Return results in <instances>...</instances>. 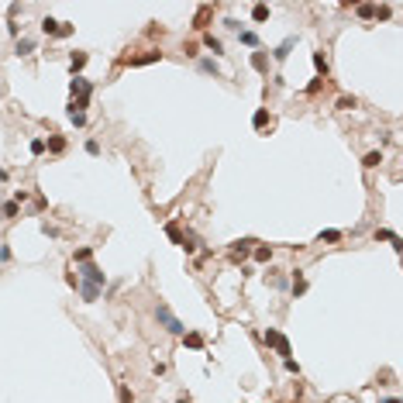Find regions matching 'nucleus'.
Masks as SVG:
<instances>
[{"label":"nucleus","mask_w":403,"mask_h":403,"mask_svg":"<svg viewBox=\"0 0 403 403\" xmlns=\"http://www.w3.org/2000/svg\"><path fill=\"white\" fill-rule=\"evenodd\" d=\"M238 42L248 45V48H259V35H255V31H238Z\"/></svg>","instance_id":"obj_28"},{"label":"nucleus","mask_w":403,"mask_h":403,"mask_svg":"<svg viewBox=\"0 0 403 403\" xmlns=\"http://www.w3.org/2000/svg\"><path fill=\"white\" fill-rule=\"evenodd\" d=\"M176 403H190V396H179V400H176Z\"/></svg>","instance_id":"obj_45"},{"label":"nucleus","mask_w":403,"mask_h":403,"mask_svg":"<svg viewBox=\"0 0 403 403\" xmlns=\"http://www.w3.org/2000/svg\"><path fill=\"white\" fill-rule=\"evenodd\" d=\"M45 149L52 152V155H62V152H66V138H62V135H52V138L45 141Z\"/></svg>","instance_id":"obj_17"},{"label":"nucleus","mask_w":403,"mask_h":403,"mask_svg":"<svg viewBox=\"0 0 403 403\" xmlns=\"http://www.w3.org/2000/svg\"><path fill=\"white\" fill-rule=\"evenodd\" d=\"M83 149H86V155H100V145H97V141H86V145H83Z\"/></svg>","instance_id":"obj_39"},{"label":"nucleus","mask_w":403,"mask_h":403,"mask_svg":"<svg viewBox=\"0 0 403 403\" xmlns=\"http://www.w3.org/2000/svg\"><path fill=\"white\" fill-rule=\"evenodd\" d=\"M159 59H162V52H159V48H149V52H141V56H124L121 62L135 69V66H152V62H159Z\"/></svg>","instance_id":"obj_6"},{"label":"nucleus","mask_w":403,"mask_h":403,"mask_svg":"<svg viewBox=\"0 0 403 403\" xmlns=\"http://www.w3.org/2000/svg\"><path fill=\"white\" fill-rule=\"evenodd\" d=\"M265 283L272 289H286V276H283L279 269H269V272H265Z\"/></svg>","instance_id":"obj_14"},{"label":"nucleus","mask_w":403,"mask_h":403,"mask_svg":"<svg viewBox=\"0 0 403 403\" xmlns=\"http://www.w3.org/2000/svg\"><path fill=\"white\" fill-rule=\"evenodd\" d=\"M166 234H169V242H173V245H183V231H179V224H176V221H169V224H166Z\"/></svg>","instance_id":"obj_24"},{"label":"nucleus","mask_w":403,"mask_h":403,"mask_svg":"<svg viewBox=\"0 0 403 403\" xmlns=\"http://www.w3.org/2000/svg\"><path fill=\"white\" fill-rule=\"evenodd\" d=\"M283 369L293 372V376H300V362H297V358H283Z\"/></svg>","instance_id":"obj_32"},{"label":"nucleus","mask_w":403,"mask_h":403,"mask_svg":"<svg viewBox=\"0 0 403 403\" xmlns=\"http://www.w3.org/2000/svg\"><path fill=\"white\" fill-rule=\"evenodd\" d=\"M80 276H83V283H90V286H100V289L107 286V272L100 269V265H93V262L80 265Z\"/></svg>","instance_id":"obj_5"},{"label":"nucleus","mask_w":403,"mask_h":403,"mask_svg":"<svg viewBox=\"0 0 403 403\" xmlns=\"http://www.w3.org/2000/svg\"><path fill=\"white\" fill-rule=\"evenodd\" d=\"M72 262H76V265H83V262H93V248H90V245H83V248H76V252H72Z\"/></svg>","instance_id":"obj_22"},{"label":"nucleus","mask_w":403,"mask_h":403,"mask_svg":"<svg viewBox=\"0 0 403 403\" xmlns=\"http://www.w3.org/2000/svg\"><path fill=\"white\" fill-rule=\"evenodd\" d=\"M224 28H228V31H242V24L234 21V17H224Z\"/></svg>","instance_id":"obj_41"},{"label":"nucleus","mask_w":403,"mask_h":403,"mask_svg":"<svg viewBox=\"0 0 403 403\" xmlns=\"http://www.w3.org/2000/svg\"><path fill=\"white\" fill-rule=\"evenodd\" d=\"M252 21H255V24L269 21V7H265V4H255V7H252Z\"/></svg>","instance_id":"obj_27"},{"label":"nucleus","mask_w":403,"mask_h":403,"mask_svg":"<svg viewBox=\"0 0 403 403\" xmlns=\"http://www.w3.org/2000/svg\"><path fill=\"white\" fill-rule=\"evenodd\" d=\"M100 293H104L100 286H90V283H80V297L86 300V303H97V300H100Z\"/></svg>","instance_id":"obj_13"},{"label":"nucleus","mask_w":403,"mask_h":403,"mask_svg":"<svg viewBox=\"0 0 403 403\" xmlns=\"http://www.w3.org/2000/svg\"><path fill=\"white\" fill-rule=\"evenodd\" d=\"M11 259H14V252L7 248V242H0V262H11Z\"/></svg>","instance_id":"obj_37"},{"label":"nucleus","mask_w":403,"mask_h":403,"mask_svg":"<svg viewBox=\"0 0 403 403\" xmlns=\"http://www.w3.org/2000/svg\"><path fill=\"white\" fill-rule=\"evenodd\" d=\"M255 238H238V242H231V248H228V255H231V262L234 265H242L248 255H252V248H255Z\"/></svg>","instance_id":"obj_4"},{"label":"nucleus","mask_w":403,"mask_h":403,"mask_svg":"<svg viewBox=\"0 0 403 403\" xmlns=\"http://www.w3.org/2000/svg\"><path fill=\"white\" fill-rule=\"evenodd\" d=\"M28 149H31V155H42V152H45V141H42V138H31V145H28Z\"/></svg>","instance_id":"obj_35"},{"label":"nucleus","mask_w":403,"mask_h":403,"mask_svg":"<svg viewBox=\"0 0 403 403\" xmlns=\"http://www.w3.org/2000/svg\"><path fill=\"white\" fill-rule=\"evenodd\" d=\"M35 52V42L31 38H17V56H31Z\"/></svg>","instance_id":"obj_29"},{"label":"nucleus","mask_w":403,"mask_h":403,"mask_svg":"<svg viewBox=\"0 0 403 403\" xmlns=\"http://www.w3.org/2000/svg\"><path fill=\"white\" fill-rule=\"evenodd\" d=\"M293 45H297V38H283V42L272 48V59H276V62H286L289 52H293Z\"/></svg>","instance_id":"obj_8"},{"label":"nucleus","mask_w":403,"mask_h":403,"mask_svg":"<svg viewBox=\"0 0 403 403\" xmlns=\"http://www.w3.org/2000/svg\"><path fill=\"white\" fill-rule=\"evenodd\" d=\"M289 289H293V297H303V293H307V279H303V269H293V283H289Z\"/></svg>","instance_id":"obj_11"},{"label":"nucleus","mask_w":403,"mask_h":403,"mask_svg":"<svg viewBox=\"0 0 403 403\" xmlns=\"http://www.w3.org/2000/svg\"><path fill=\"white\" fill-rule=\"evenodd\" d=\"M17 214H21V207H17L14 200H4V204H0V217H4V221H14Z\"/></svg>","instance_id":"obj_16"},{"label":"nucleus","mask_w":403,"mask_h":403,"mask_svg":"<svg viewBox=\"0 0 403 403\" xmlns=\"http://www.w3.org/2000/svg\"><path fill=\"white\" fill-rule=\"evenodd\" d=\"M372 238H376V242H390L393 248H396V252H400V248H403L400 234H396V231H390V228H376V234H372Z\"/></svg>","instance_id":"obj_7"},{"label":"nucleus","mask_w":403,"mask_h":403,"mask_svg":"<svg viewBox=\"0 0 403 403\" xmlns=\"http://www.w3.org/2000/svg\"><path fill=\"white\" fill-rule=\"evenodd\" d=\"M379 403H400V400H396V396H386V400H379Z\"/></svg>","instance_id":"obj_44"},{"label":"nucleus","mask_w":403,"mask_h":403,"mask_svg":"<svg viewBox=\"0 0 403 403\" xmlns=\"http://www.w3.org/2000/svg\"><path fill=\"white\" fill-rule=\"evenodd\" d=\"M72 31H76V28H72L69 21H62V24H59V35H56V38H69Z\"/></svg>","instance_id":"obj_34"},{"label":"nucleus","mask_w":403,"mask_h":403,"mask_svg":"<svg viewBox=\"0 0 403 403\" xmlns=\"http://www.w3.org/2000/svg\"><path fill=\"white\" fill-rule=\"evenodd\" d=\"M265 124H269V107H259L252 114V127H265Z\"/></svg>","instance_id":"obj_25"},{"label":"nucleus","mask_w":403,"mask_h":403,"mask_svg":"<svg viewBox=\"0 0 403 403\" xmlns=\"http://www.w3.org/2000/svg\"><path fill=\"white\" fill-rule=\"evenodd\" d=\"M155 321H159V327H162L166 334H186V324L179 321V317H176L166 303H159V307H155Z\"/></svg>","instance_id":"obj_2"},{"label":"nucleus","mask_w":403,"mask_h":403,"mask_svg":"<svg viewBox=\"0 0 403 403\" xmlns=\"http://www.w3.org/2000/svg\"><path fill=\"white\" fill-rule=\"evenodd\" d=\"M321 86H324V80H310V83H307V93L314 97V93H321Z\"/></svg>","instance_id":"obj_38"},{"label":"nucleus","mask_w":403,"mask_h":403,"mask_svg":"<svg viewBox=\"0 0 403 403\" xmlns=\"http://www.w3.org/2000/svg\"><path fill=\"white\" fill-rule=\"evenodd\" d=\"M310 62H314V69H317V80H324V76L331 72V62H327V56H324V52H314Z\"/></svg>","instance_id":"obj_9"},{"label":"nucleus","mask_w":403,"mask_h":403,"mask_svg":"<svg viewBox=\"0 0 403 403\" xmlns=\"http://www.w3.org/2000/svg\"><path fill=\"white\" fill-rule=\"evenodd\" d=\"M248 62H252V69L255 72H269V56H265V52H252V56H248Z\"/></svg>","instance_id":"obj_10"},{"label":"nucleus","mask_w":403,"mask_h":403,"mask_svg":"<svg viewBox=\"0 0 403 403\" xmlns=\"http://www.w3.org/2000/svg\"><path fill=\"white\" fill-rule=\"evenodd\" d=\"M86 59H90L86 52H72V56H69V72H72V76H76V72L86 66Z\"/></svg>","instance_id":"obj_19"},{"label":"nucleus","mask_w":403,"mask_h":403,"mask_svg":"<svg viewBox=\"0 0 403 403\" xmlns=\"http://www.w3.org/2000/svg\"><path fill=\"white\" fill-rule=\"evenodd\" d=\"M204 45H207L210 52H214V56H224V42H221L217 35H210V31H207V35H204Z\"/></svg>","instance_id":"obj_18"},{"label":"nucleus","mask_w":403,"mask_h":403,"mask_svg":"<svg viewBox=\"0 0 403 403\" xmlns=\"http://www.w3.org/2000/svg\"><path fill=\"white\" fill-rule=\"evenodd\" d=\"M379 162H382V152H369L365 159H362V166H365V169H376Z\"/></svg>","instance_id":"obj_30"},{"label":"nucleus","mask_w":403,"mask_h":403,"mask_svg":"<svg viewBox=\"0 0 403 403\" xmlns=\"http://www.w3.org/2000/svg\"><path fill=\"white\" fill-rule=\"evenodd\" d=\"M59 24H62V21H56V17L48 14V17H42L38 28H42V35H59Z\"/></svg>","instance_id":"obj_21"},{"label":"nucleus","mask_w":403,"mask_h":403,"mask_svg":"<svg viewBox=\"0 0 403 403\" xmlns=\"http://www.w3.org/2000/svg\"><path fill=\"white\" fill-rule=\"evenodd\" d=\"M117 396H121V403H135V393L127 390V386H121V390H117Z\"/></svg>","instance_id":"obj_36"},{"label":"nucleus","mask_w":403,"mask_h":403,"mask_svg":"<svg viewBox=\"0 0 403 403\" xmlns=\"http://www.w3.org/2000/svg\"><path fill=\"white\" fill-rule=\"evenodd\" d=\"M355 14L362 21H372V17H376V4H355Z\"/></svg>","instance_id":"obj_23"},{"label":"nucleus","mask_w":403,"mask_h":403,"mask_svg":"<svg viewBox=\"0 0 403 403\" xmlns=\"http://www.w3.org/2000/svg\"><path fill=\"white\" fill-rule=\"evenodd\" d=\"M69 111H76V114H86V107H90V97H93V83L83 80V76H72L69 80Z\"/></svg>","instance_id":"obj_1"},{"label":"nucleus","mask_w":403,"mask_h":403,"mask_svg":"<svg viewBox=\"0 0 403 403\" xmlns=\"http://www.w3.org/2000/svg\"><path fill=\"white\" fill-rule=\"evenodd\" d=\"M262 341H265L269 348H276V355H283V358L293 355V345H289V338H286L283 331H276V327H269V331L262 334Z\"/></svg>","instance_id":"obj_3"},{"label":"nucleus","mask_w":403,"mask_h":403,"mask_svg":"<svg viewBox=\"0 0 403 403\" xmlns=\"http://www.w3.org/2000/svg\"><path fill=\"white\" fill-rule=\"evenodd\" d=\"M183 345L193 348V352H200V348H204V334H200V331H186L183 334Z\"/></svg>","instance_id":"obj_15"},{"label":"nucleus","mask_w":403,"mask_h":403,"mask_svg":"<svg viewBox=\"0 0 403 403\" xmlns=\"http://www.w3.org/2000/svg\"><path fill=\"white\" fill-rule=\"evenodd\" d=\"M66 114H69V121H72L76 127H83V124H86V114H76V111H69V107H66Z\"/></svg>","instance_id":"obj_33"},{"label":"nucleus","mask_w":403,"mask_h":403,"mask_svg":"<svg viewBox=\"0 0 403 403\" xmlns=\"http://www.w3.org/2000/svg\"><path fill=\"white\" fill-rule=\"evenodd\" d=\"M390 14H393L390 7H376V17H379V21H390Z\"/></svg>","instance_id":"obj_42"},{"label":"nucleus","mask_w":403,"mask_h":403,"mask_svg":"<svg viewBox=\"0 0 403 403\" xmlns=\"http://www.w3.org/2000/svg\"><path fill=\"white\" fill-rule=\"evenodd\" d=\"M42 234H45V238H52V242H56V238H59V228H48V224H42Z\"/></svg>","instance_id":"obj_40"},{"label":"nucleus","mask_w":403,"mask_h":403,"mask_svg":"<svg viewBox=\"0 0 403 403\" xmlns=\"http://www.w3.org/2000/svg\"><path fill=\"white\" fill-rule=\"evenodd\" d=\"M252 259H255V262H262V265H269V262H272V245H255Z\"/></svg>","instance_id":"obj_12"},{"label":"nucleus","mask_w":403,"mask_h":403,"mask_svg":"<svg viewBox=\"0 0 403 403\" xmlns=\"http://www.w3.org/2000/svg\"><path fill=\"white\" fill-rule=\"evenodd\" d=\"M7 176H11V173H7V169L0 166V183H7Z\"/></svg>","instance_id":"obj_43"},{"label":"nucleus","mask_w":403,"mask_h":403,"mask_svg":"<svg viewBox=\"0 0 403 403\" xmlns=\"http://www.w3.org/2000/svg\"><path fill=\"white\" fill-rule=\"evenodd\" d=\"M334 107H338V111H352V107H358V100L355 97H338V104Z\"/></svg>","instance_id":"obj_31"},{"label":"nucleus","mask_w":403,"mask_h":403,"mask_svg":"<svg viewBox=\"0 0 403 403\" xmlns=\"http://www.w3.org/2000/svg\"><path fill=\"white\" fill-rule=\"evenodd\" d=\"M341 238H345V234H341V231L338 228H327V231H321V234H317V242H327V245H334V242H341Z\"/></svg>","instance_id":"obj_20"},{"label":"nucleus","mask_w":403,"mask_h":403,"mask_svg":"<svg viewBox=\"0 0 403 403\" xmlns=\"http://www.w3.org/2000/svg\"><path fill=\"white\" fill-rule=\"evenodd\" d=\"M200 72H207V76H221V66L214 59H200Z\"/></svg>","instance_id":"obj_26"}]
</instances>
